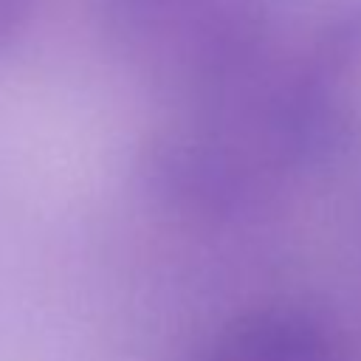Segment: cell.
<instances>
[{"mask_svg": "<svg viewBox=\"0 0 361 361\" xmlns=\"http://www.w3.org/2000/svg\"><path fill=\"white\" fill-rule=\"evenodd\" d=\"M37 0H0V51L14 45L34 17Z\"/></svg>", "mask_w": 361, "mask_h": 361, "instance_id": "obj_4", "label": "cell"}, {"mask_svg": "<svg viewBox=\"0 0 361 361\" xmlns=\"http://www.w3.org/2000/svg\"><path fill=\"white\" fill-rule=\"evenodd\" d=\"M195 361H344V355L319 322L271 307L234 319Z\"/></svg>", "mask_w": 361, "mask_h": 361, "instance_id": "obj_3", "label": "cell"}, {"mask_svg": "<svg viewBox=\"0 0 361 361\" xmlns=\"http://www.w3.org/2000/svg\"><path fill=\"white\" fill-rule=\"evenodd\" d=\"M245 68L192 93L138 149L141 183L164 203L186 212H223L245 200L282 138L290 113L259 102L245 87Z\"/></svg>", "mask_w": 361, "mask_h": 361, "instance_id": "obj_1", "label": "cell"}, {"mask_svg": "<svg viewBox=\"0 0 361 361\" xmlns=\"http://www.w3.org/2000/svg\"><path fill=\"white\" fill-rule=\"evenodd\" d=\"M110 51L166 96L186 99L245 68L248 0H93Z\"/></svg>", "mask_w": 361, "mask_h": 361, "instance_id": "obj_2", "label": "cell"}]
</instances>
